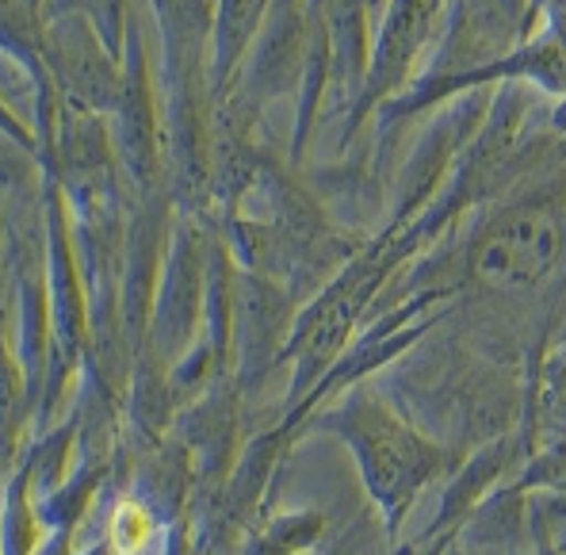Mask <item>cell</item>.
<instances>
[{"mask_svg": "<svg viewBox=\"0 0 566 555\" xmlns=\"http://www.w3.org/2000/svg\"><path fill=\"white\" fill-rule=\"evenodd\" d=\"M149 541V517L146 510L135 502L119 505V513H115V548L119 552H138L142 544Z\"/></svg>", "mask_w": 566, "mask_h": 555, "instance_id": "cell-3", "label": "cell"}, {"mask_svg": "<svg viewBox=\"0 0 566 555\" xmlns=\"http://www.w3.org/2000/svg\"><path fill=\"white\" fill-rule=\"evenodd\" d=\"M563 245L559 222L547 207H517L482 230L471 269L494 292H524L539 284Z\"/></svg>", "mask_w": 566, "mask_h": 555, "instance_id": "cell-1", "label": "cell"}, {"mask_svg": "<svg viewBox=\"0 0 566 555\" xmlns=\"http://www.w3.org/2000/svg\"><path fill=\"white\" fill-rule=\"evenodd\" d=\"M264 12V0H222L219 15V65H230L241 46L249 43L256 20Z\"/></svg>", "mask_w": 566, "mask_h": 555, "instance_id": "cell-2", "label": "cell"}]
</instances>
